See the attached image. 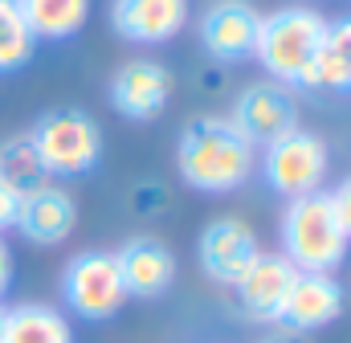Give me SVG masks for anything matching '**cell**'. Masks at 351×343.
I'll use <instances>...</instances> for the list:
<instances>
[{
    "mask_svg": "<svg viewBox=\"0 0 351 343\" xmlns=\"http://www.w3.org/2000/svg\"><path fill=\"white\" fill-rule=\"evenodd\" d=\"M176 168L188 188L225 196L250 184L258 172V147L233 127L229 115H196L176 139Z\"/></svg>",
    "mask_w": 351,
    "mask_h": 343,
    "instance_id": "6da1fadb",
    "label": "cell"
},
{
    "mask_svg": "<svg viewBox=\"0 0 351 343\" xmlns=\"http://www.w3.org/2000/svg\"><path fill=\"white\" fill-rule=\"evenodd\" d=\"M323 33H327V16L319 8L282 4L274 12H262L254 58L262 62V70L274 82L311 90V70H315V54L323 45Z\"/></svg>",
    "mask_w": 351,
    "mask_h": 343,
    "instance_id": "7a4b0ae2",
    "label": "cell"
},
{
    "mask_svg": "<svg viewBox=\"0 0 351 343\" xmlns=\"http://www.w3.org/2000/svg\"><path fill=\"white\" fill-rule=\"evenodd\" d=\"M278 237H282V257L306 274H331L335 265H343L351 246L339 217H335L331 192H323V188L286 200Z\"/></svg>",
    "mask_w": 351,
    "mask_h": 343,
    "instance_id": "3957f363",
    "label": "cell"
},
{
    "mask_svg": "<svg viewBox=\"0 0 351 343\" xmlns=\"http://www.w3.org/2000/svg\"><path fill=\"white\" fill-rule=\"evenodd\" d=\"M41 164L62 180H74V176H86L98 168L102 160V127L94 123V115L78 110V106H58V110H45L33 131H29Z\"/></svg>",
    "mask_w": 351,
    "mask_h": 343,
    "instance_id": "277c9868",
    "label": "cell"
},
{
    "mask_svg": "<svg viewBox=\"0 0 351 343\" xmlns=\"http://www.w3.org/2000/svg\"><path fill=\"white\" fill-rule=\"evenodd\" d=\"M258 168H262L265 184L294 200V196H306V192H319L327 172H331V147L323 135L306 131V127H294L286 131L282 139L265 143L262 156H258Z\"/></svg>",
    "mask_w": 351,
    "mask_h": 343,
    "instance_id": "5b68a950",
    "label": "cell"
},
{
    "mask_svg": "<svg viewBox=\"0 0 351 343\" xmlns=\"http://www.w3.org/2000/svg\"><path fill=\"white\" fill-rule=\"evenodd\" d=\"M62 303L70 315H78L86 323H102V319L119 315L127 307V286L119 278L114 254L86 250V254L70 257L62 270Z\"/></svg>",
    "mask_w": 351,
    "mask_h": 343,
    "instance_id": "8992f818",
    "label": "cell"
},
{
    "mask_svg": "<svg viewBox=\"0 0 351 343\" xmlns=\"http://www.w3.org/2000/svg\"><path fill=\"white\" fill-rule=\"evenodd\" d=\"M229 119L262 152L265 143H274V139H282L286 131L298 127V94H294V86H282V82H274V78L250 82L233 98Z\"/></svg>",
    "mask_w": 351,
    "mask_h": 343,
    "instance_id": "52a82bcc",
    "label": "cell"
},
{
    "mask_svg": "<svg viewBox=\"0 0 351 343\" xmlns=\"http://www.w3.org/2000/svg\"><path fill=\"white\" fill-rule=\"evenodd\" d=\"M258 254H262V241H258L254 225H245L241 217H217V221H208L200 229V241H196L200 270L217 286H237L241 274L258 261Z\"/></svg>",
    "mask_w": 351,
    "mask_h": 343,
    "instance_id": "ba28073f",
    "label": "cell"
},
{
    "mask_svg": "<svg viewBox=\"0 0 351 343\" xmlns=\"http://www.w3.org/2000/svg\"><path fill=\"white\" fill-rule=\"evenodd\" d=\"M258 29H262V12L250 0H213L200 16V45L213 62L233 66L254 58Z\"/></svg>",
    "mask_w": 351,
    "mask_h": 343,
    "instance_id": "9c48e42d",
    "label": "cell"
},
{
    "mask_svg": "<svg viewBox=\"0 0 351 343\" xmlns=\"http://www.w3.org/2000/svg\"><path fill=\"white\" fill-rule=\"evenodd\" d=\"M110 102L131 123H152L172 102V74L156 58H131L110 78Z\"/></svg>",
    "mask_w": 351,
    "mask_h": 343,
    "instance_id": "30bf717a",
    "label": "cell"
},
{
    "mask_svg": "<svg viewBox=\"0 0 351 343\" xmlns=\"http://www.w3.org/2000/svg\"><path fill=\"white\" fill-rule=\"evenodd\" d=\"M114 265H119V278L127 286V298H164L176 286V254L168 250V241L152 237V233H139V237H127L119 250H114Z\"/></svg>",
    "mask_w": 351,
    "mask_h": 343,
    "instance_id": "8fae6325",
    "label": "cell"
},
{
    "mask_svg": "<svg viewBox=\"0 0 351 343\" xmlns=\"http://www.w3.org/2000/svg\"><path fill=\"white\" fill-rule=\"evenodd\" d=\"M339 315H343V286L331 274H306V270H298L294 282H290V294H286V303L278 311V327L311 335V331L331 327Z\"/></svg>",
    "mask_w": 351,
    "mask_h": 343,
    "instance_id": "7c38bea8",
    "label": "cell"
},
{
    "mask_svg": "<svg viewBox=\"0 0 351 343\" xmlns=\"http://www.w3.org/2000/svg\"><path fill=\"white\" fill-rule=\"evenodd\" d=\"M74 225H78V204H74V196L49 180L45 188L21 196V209H16V225H12V229H16L29 246H45V250H49V246L70 241Z\"/></svg>",
    "mask_w": 351,
    "mask_h": 343,
    "instance_id": "4fadbf2b",
    "label": "cell"
},
{
    "mask_svg": "<svg viewBox=\"0 0 351 343\" xmlns=\"http://www.w3.org/2000/svg\"><path fill=\"white\" fill-rule=\"evenodd\" d=\"M188 25V0H110V29L131 45H164Z\"/></svg>",
    "mask_w": 351,
    "mask_h": 343,
    "instance_id": "5bb4252c",
    "label": "cell"
},
{
    "mask_svg": "<svg viewBox=\"0 0 351 343\" xmlns=\"http://www.w3.org/2000/svg\"><path fill=\"white\" fill-rule=\"evenodd\" d=\"M294 265L282 254H258V261L241 274V282L233 286L237 290V307L245 311V319L254 323H278V311L290 294V282H294Z\"/></svg>",
    "mask_w": 351,
    "mask_h": 343,
    "instance_id": "9a60e30c",
    "label": "cell"
},
{
    "mask_svg": "<svg viewBox=\"0 0 351 343\" xmlns=\"http://www.w3.org/2000/svg\"><path fill=\"white\" fill-rule=\"evenodd\" d=\"M0 343H74V327L49 303H16V307H4Z\"/></svg>",
    "mask_w": 351,
    "mask_h": 343,
    "instance_id": "2e32d148",
    "label": "cell"
},
{
    "mask_svg": "<svg viewBox=\"0 0 351 343\" xmlns=\"http://www.w3.org/2000/svg\"><path fill=\"white\" fill-rule=\"evenodd\" d=\"M16 8L37 41H70L90 21V0H16Z\"/></svg>",
    "mask_w": 351,
    "mask_h": 343,
    "instance_id": "e0dca14e",
    "label": "cell"
},
{
    "mask_svg": "<svg viewBox=\"0 0 351 343\" xmlns=\"http://www.w3.org/2000/svg\"><path fill=\"white\" fill-rule=\"evenodd\" d=\"M311 90H351V16L327 21L311 70Z\"/></svg>",
    "mask_w": 351,
    "mask_h": 343,
    "instance_id": "ac0fdd59",
    "label": "cell"
},
{
    "mask_svg": "<svg viewBox=\"0 0 351 343\" xmlns=\"http://www.w3.org/2000/svg\"><path fill=\"white\" fill-rule=\"evenodd\" d=\"M0 184H8L16 196L37 192V188L49 184V172H45V164H41V156H37L29 131L0 143Z\"/></svg>",
    "mask_w": 351,
    "mask_h": 343,
    "instance_id": "d6986e66",
    "label": "cell"
},
{
    "mask_svg": "<svg viewBox=\"0 0 351 343\" xmlns=\"http://www.w3.org/2000/svg\"><path fill=\"white\" fill-rule=\"evenodd\" d=\"M37 54V37L29 33L16 0H0V74H16Z\"/></svg>",
    "mask_w": 351,
    "mask_h": 343,
    "instance_id": "ffe728a7",
    "label": "cell"
},
{
    "mask_svg": "<svg viewBox=\"0 0 351 343\" xmlns=\"http://www.w3.org/2000/svg\"><path fill=\"white\" fill-rule=\"evenodd\" d=\"M131 213L135 217H160L168 213V188L160 180H143L131 188Z\"/></svg>",
    "mask_w": 351,
    "mask_h": 343,
    "instance_id": "44dd1931",
    "label": "cell"
},
{
    "mask_svg": "<svg viewBox=\"0 0 351 343\" xmlns=\"http://www.w3.org/2000/svg\"><path fill=\"white\" fill-rule=\"evenodd\" d=\"M331 204H335V217H339V225H343V233L351 241V176L339 180V188L331 192Z\"/></svg>",
    "mask_w": 351,
    "mask_h": 343,
    "instance_id": "7402d4cb",
    "label": "cell"
},
{
    "mask_svg": "<svg viewBox=\"0 0 351 343\" xmlns=\"http://www.w3.org/2000/svg\"><path fill=\"white\" fill-rule=\"evenodd\" d=\"M16 209H21V196L8 184H0V237L16 225Z\"/></svg>",
    "mask_w": 351,
    "mask_h": 343,
    "instance_id": "603a6c76",
    "label": "cell"
},
{
    "mask_svg": "<svg viewBox=\"0 0 351 343\" xmlns=\"http://www.w3.org/2000/svg\"><path fill=\"white\" fill-rule=\"evenodd\" d=\"M8 286H12V250H8L4 237H0V298L8 294Z\"/></svg>",
    "mask_w": 351,
    "mask_h": 343,
    "instance_id": "cb8c5ba5",
    "label": "cell"
},
{
    "mask_svg": "<svg viewBox=\"0 0 351 343\" xmlns=\"http://www.w3.org/2000/svg\"><path fill=\"white\" fill-rule=\"evenodd\" d=\"M262 343H311V335H298V331H278V335H269Z\"/></svg>",
    "mask_w": 351,
    "mask_h": 343,
    "instance_id": "d4e9b609",
    "label": "cell"
},
{
    "mask_svg": "<svg viewBox=\"0 0 351 343\" xmlns=\"http://www.w3.org/2000/svg\"><path fill=\"white\" fill-rule=\"evenodd\" d=\"M0 340H4V307H0Z\"/></svg>",
    "mask_w": 351,
    "mask_h": 343,
    "instance_id": "484cf974",
    "label": "cell"
}]
</instances>
